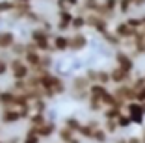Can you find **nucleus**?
I'll list each match as a JSON object with an SVG mask.
<instances>
[{"label": "nucleus", "mask_w": 145, "mask_h": 143, "mask_svg": "<svg viewBox=\"0 0 145 143\" xmlns=\"http://www.w3.org/2000/svg\"><path fill=\"white\" fill-rule=\"evenodd\" d=\"M104 125H106V126H104L106 134H110V132L114 134V132L117 130V123H115V119H106V123H104Z\"/></svg>", "instance_id": "423d86ee"}, {"label": "nucleus", "mask_w": 145, "mask_h": 143, "mask_svg": "<svg viewBox=\"0 0 145 143\" xmlns=\"http://www.w3.org/2000/svg\"><path fill=\"white\" fill-rule=\"evenodd\" d=\"M67 41H69V48H71V50H82V48L86 46V43H88V39H86L82 34L76 32V34L69 35Z\"/></svg>", "instance_id": "f03ea898"}, {"label": "nucleus", "mask_w": 145, "mask_h": 143, "mask_svg": "<svg viewBox=\"0 0 145 143\" xmlns=\"http://www.w3.org/2000/svg\"><path fill=\"white\" fill-rule=\"evenodd\" d=\"M117 4H119V9H121V11H123V13H127L128 9L132 8V0H119Z\"/></svg>", "instance_id": "0eeeda50"}, {"label": "nucleus", "mask_w": 145, "mask_h": 143, "mask_svg": "<svg viewBox=\"0 0 145 143\" xmlns=\"http://www.w3.org/2000/svg\"><path fill=\"white\" fill-rule=\"evenodd\" d=\"M115 123H117V126H121V128H127V126H130V123H132V119H130V115H128V117H125V115L121 114L119 117L115 119Z\"/></svg>", "instance_id": "39448f33"}, {"label": "nucleus", "mask_w": 145, "mask_h": 143, "mask_svg": "<svg viewBox=\"0 0 145 143\" xmlns=\"http://www.w3.org/2000/svg\"><path fill=\"white\" fill-rule=\"evenodd\" d=\"M115 61H117V67H121L123 71H127V72H130L132 67H134L132 58H130L127 52H123V50H119L117 54H115Z\"/></svg>", "instance_id": "f257e3e1"}, {"label": "nucleus", "mask_w": 145, "mask_h": 143, "mask_svg": "<svg viewBox=\"0 0 145 143\" xmlns=\"http://www.w3.org/2000/svg\"><path fill=\"white\" fill-rule=\"evenodd\" d=\"M117 2H119V0H104V8H106L108 11L114 13V9L117 8Z\"/></svg>", "instance_id": "6e6552de"}, {"label": "nucleus", "mask_w": 145, "mask_h": 143, "mask_svg": "<svg viewBox=\"0 0 145 143\" xmlns=\"http://www.w3.org/2000/svg\"><path fill=\"white\" fill-rule=\"evenodd\" d=\"M127 143H141V138H130L127 139Z\"/></svg>", "instance_id": "1a4fd4ad"}, {"label": "nucleus", "mask_w": 145, "mask_h": 143, "mask_svg": "<svg viewBox=\"0 0 145 143\" xmlns=\"http://www.w3.org/2000/svg\"><path fill=\"white\" fill-rule=\"evenodd\" d=\"M84 26H86V17H84V15L72 17V21H71V28H74V30H80V28H84Z\"/></svg>", "instance_id": "20e7f679"}, {"label": "nucleus", "mask_w": 145, "mask_h": 143, "mask_svg": "<svg viewBox=\"0 0 145 143\" xmlns=\"http://www.w3.org/2000/svg\"><path fill=\"white\" fill-rule=\"evenodd\" d=\"M115 143H127V139H125V138H119V139H117Z\"/></svg>", "instance_id": "9b49d317"}, {"label": "nucleus", "mask_w": 145, "mask_h": 143, "mask_svg": "<svg viewBox=\"0 0 145 143\" xmlns=\"http://www.w3.org/2000/svg\"><path fill=\"white\" fill-rule=\"evenodd\" d=\"M128 74H130V72L123 71L121 67H115V69L110 71V80H114L115 84H125V82L128 80Z\"/></svg>", "instance_id": "7ed1b4c3"}, {"label": "nucleus", "mask_w": 145, "mask_h": 143, "mask_svg": "<svg viewBox=\"0 0 145 143\" xmlns=\"http://www.w3.org/2000/svg\"><path fill=\"white\" fill-rule=\"evenodd\" d=\"M13 2H17V4H30V0H13Z\"/></svg>", "instance_id": "9d476101"}]
</instances>
